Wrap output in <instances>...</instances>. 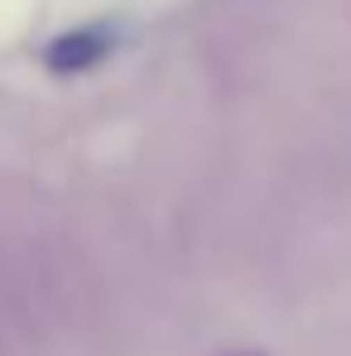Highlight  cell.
Masks as SVG:
<instances>
[{
	"mask_svg": "<svg viewBox=\"0 0 351 356\" xmlns=\"http://www.w3.org/2000/svg\"><path fill=\"white\" fill-rule=\"evenodd\" d=\"M111 49H116V24H106V19L77 24V29H63L58 39H49L44 67L54 77H77V72H92L101 58H111Z\"/></svg>",
	"mask_w": 351,
	"mask_h": 356,
	"instance_id": "cell-1",
	"label": "cell"
},
{
	"mask_svg": "<svg viewBox=\"0 0 351 356\" xmlns=\"http://www.w3.org/2000/svg\"><path fill=\"white\" fill-rule=\"evenodd\" d=\"M231 356H260V352H231Z\"/></svg>",
	"mask_w": 351,
	"mask_h": 356,
	"instance_id": "cell-2",
	"label": "cell"
}]
</instances>
